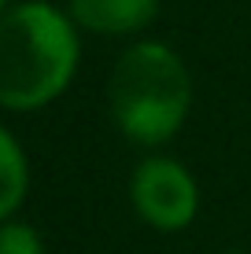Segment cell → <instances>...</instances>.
Instances as JSON below:
<instances>
[{
	"label": "cell",
	"mask_w": 251,
	"mask_h": 254,
	"mask_svg": "<svg viewBox=\"0 0 251 254\" xmlns=\"http://www.w3.org/2000/svg\"><path fill=\"white\" fill-rule=\"evenodd\" d=\"M4 4H7V0H0V11H4Z\"/></svg>",
	"instance_id": "7"
},
{
	"label": "cell",
	"mask_w": 251,
	"mask_h": 254,
	"mask_svg": "<svg viewBox=\"0 0 251 254\" xmlns=\"http://www.w3.org/2000/svg\"><path fill=\"white\" fill-rule=\"evenodd\" d=\"M133 206L155 229H185L196 217V185L177 162L152 159L133 173Z\"/></svg>",
	"instance_id": "3"
},
{
	"label": "cell",
	"mask_w": 251,
	"mask_h": 254,
	"mask_svg": "<svg viewBox=\"0 0 251 254\" xmlns=\"http://www.w3.org/2000/svg\"><path fill=\"white\" fill-rule=\"evenodd\" d=\"M111 115L129 140L159 144L185 122L188 74L185 63L163 45L129 48L107 81Z\"/></svg>",
	"instance_id": "2"
},
{
	"label": "cell",
	"mask_w": 251,
	"mask_h": 254,
	"mask_svg": "<svg viewBox=\"0 0 251 254\" xmlns=\"http://www.w3.org/2000/svg\"><path fill=\"white\" fill-rule=\"evenodd\" d=\"M0 254H45V247L30 225H4L0 229Z\"/></svg>",
	"instance_id": "6"
},
{
	"label": "cell",
	"mask_w": 251,
	"mask_h": 254,
	"mask_svg": "<svg viewBox=\"0 0 251 254\" xmlns=\"http://www.w3.org/2000/svg\"><path fill=\"white\" fill-rule=\"evenodd\" d=\"M26 195V159L7 129H0V217H7Z\"/></svg>",
	"instance_id": "5"
},
{
	"label": "cell",
	"mask_w": 251,
	"mask_h": 254,
	"mask_svg": "<svg viewBox=\"0 0 251 254\" xmlns=\"http://www.w3.org/2000/svg\"><path fill=\"white\" fill-rule=\"evenodd\" d=\"M159 0H71L74 22L96 33H133L155 19Z\"/></svg>",
	"instance_id": "4"
},
{
	"label": "cell",
	"mask_w": 251,
	"mask_h": 254,
	"mask_svg": "<svg viewBox=\"0 0 251 254\" xmlns=\"http://www.w3.org/2000/svg\"><path fill=\"white\" fill-rule=\"evenodd\" d=\"M78 63L74 30L56 7L22 4L0 19V103L30 111L67 89Z\"/></svg>",
	"instance_id": "1"
}]
</instances>
